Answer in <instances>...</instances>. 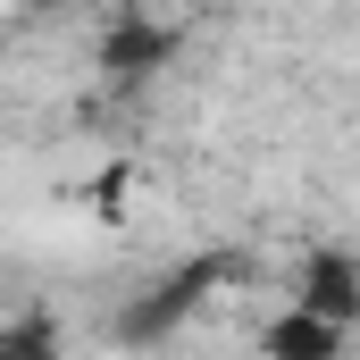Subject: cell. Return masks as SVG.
<instances>
[{"label": "cell", "instance_id": "cell-1", "mask_svg": "<svg viewBox=\"0 0 360 360\" xmlns=\"http://www.w3.org/2000/svg\"><path fill=\"white\" fill-rule=\"evenodd\" d=\"M226 276H243L235 252H193V260H176L168 276H151V285L109 319V344H168V335H176V327L218 293V285H226Z\"/></svg>", "mask_w": 360, "mask_h": 360}, {"label": "cell", "instance_id": "cell-2", "mask_svg": "<svg viewBox=\"0 0 360 360\" xmlns=\"http://www.w3.org/2000/svg\"><path fill=\"white\" fill-rule=\"evenodd\" d=\"M176 42H184L176 25H160V17H143V8H134V17H109V25H101L92 68H101V84H109V92H143L168 59H176Z\"/></svg>", "mask_w": 360, "mask_h": 360}, {"label": "cell", "instance_id": "cell-3", "mask_svg": "<svg viewBox=\"0 0 360 360\" xmlns=\"http://www.w3.org/2000/svg\"><path fill=\"white\" fill-rule=\"evenodd\" d=\"M352 344H360L352 319H327V310H310V302H293V293H285L276 319H260V352L269 360H344Z\"/></svg>", "mask_w": 360, "mask_h": 360}, {"label": "cell", "instance_id": "cell-4", "mask_svg": "<svg viewBox=\"0 0 360 360\" xmlns=\"http://www.w3.org/2000/svg\"><path fill=\"white\" fill-rule=\"evenodd\" d=\"M293 302H310V310L352 319V327H360V260H352V252H335V243H319V252L293 269Z\"/></svg>", "mask_w": 360, "mask_h": 360}]
</instances>
